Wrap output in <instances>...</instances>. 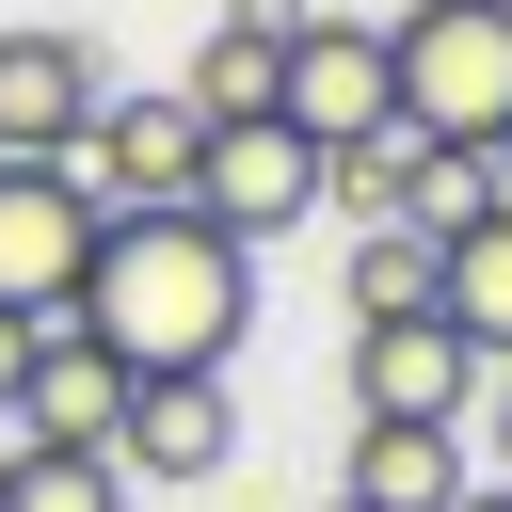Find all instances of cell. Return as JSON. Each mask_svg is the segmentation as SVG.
I'll return each mask as SVG.
<instances>
[{
	"mask_svg": "<svg viewBox=\"0 0 512 512\" xmlns=\"http://www.w3.org/2000/svg\"><path fill=\"white\" fill-rule=\"evenodd\" d=\"M64 320H80L128 384H144V368H224V352L256 336V240H224L192 192H176V208H112Z\"/></svg>",
	"mask_w": 512,
	"mask_h": 512,
	"instance_id": "obj_1",
	"label": "cell"
},
{
	"mask_svg": "<svg viewBox=\"0 0 512 512\" xmlns=\"http://www.w3.org/2000/svg\"><path fill=\"white\" fill-rule=\"evenodd\" d=\"M384 80L416 144H496L512 128V0H400L384 16Z\"/></svg>",
	"mask_w": 512,
	"mask_h": 512,
	"instance_id": "obj_2",
	"label": "cell"
},
{
	"mask_svg": "<svg viewBox=\"0 0 512 512\" xmlns=\"http://www.w3.org/2000/svg\"><path fill=\"white\" fill-rule=\"evenodd\" d=\"M224 464H240L224 368H144V384L112 400V480H128V496H208Z\"/></svg>",
	"mask_w": 512,
	"mask_h": 512,
	"instance_id": "obj_3",
	"label": "cell"
},
{
	"mask_svg": "<svg viewBox=\"0 0 512 512\" xmlns=\"http://www.w3.org/2000/svg\"><path fill=\"white\" fill-rule=\"evenodd\" d=\"M192 208L224 224V240H288V224H320V144L288 128V112H224L208 144H192Z\"/></svg>",
	"mask_w": 512,
	"mask_h": 512,
	"instance_id": "obj_4",
	"label": "cell"
},
{
	"mask_svg": "<svg viewBox=\"0 0 512 512\" xmlns=\"http://www.w3.org/2000/svg\"><path fill=\"white\" fill-rule=\"evenodd\" d=\"M192 144H208V112H192L176 80H160V96H144V80H112V96L80 112L64 176H80L96 208H176V192H192Z\"/></svg>",
	"mask_w": 512,
	"mask_h": 512,
	"instance_id": "obj_5",
	"label": "cell"
},
{
	"mask_svg": "<svg viewBox=\"0 0 512 512\" xmlns=\"http://www.w3.org/2000/svg\"><path fill=\"white\" fill-rule=\"evenodd\" d=\"M96 224H112V208H96L64 160H0V304H16V320H64Z\"/></svg>",
	"mask_w": 512,
	"mask_h": 512,
	"instance_id": "obj_6",
	"label": "cell"
},
{
	"mask_svg": "<svg viewBox=\"0 0 512 512\" xmlns=\"http://www.w3.org/2000/svg\"><path fill=\"white\" fill-rule=\"evenodd\" d=\"M96 96H112V48L80 16H16L0 32V160H64Z\"/></svg>",
	"mask_w": 512,
	"mask_h": 512,
	"instance_id": "obj_7",
	"label": "cell"
},
{
	"mask_svg": "<svg viewBox=\"0 0 512 512\" xmlns=\"http://www.w3.org/2000/svg\"><path fill=\"white\" fill-rule=\"evenodd\" d=\"M272 112H288L304 144H368V128H400L384 16H304V32H288V80H272Z\"/></svg>",
	"mask_w": 512,
	"mask_h": 512,
	"instance_id": "obj_8",
	"label": "cell"
},
{
	"mask_svg": "<svg viewBox=\"0 0 512 512\" xmlns=\"http://www.w3.org/2000/svg\"><path fill=\"white\" fill-rule=\"evenodd\" d=\"M112 400H128V368H112V352H96L80 320H32L0 432H16V448H112Z\"/></svg>",
	"mask_w": 512,
	"mask_h": 512,
	"instance_id": "obj_9",
	"label": "cell"
},
{
	"mask_svg": "<svg viewBox=\"0 0 512 512\" xmlns=\"http://www.w3.org/2000/svg\"><path fill=\"white\" fill-rule=\"evenodd\" d=\"M480 400V352L416 304V320H352V416H464Z\"/></svg>",
	"mask_w": 512,
	"mask_h": 512,
	"instance_id": "obj_10",
	"label": "cell"
},
{
	"mask_svg": "<svg viewBox=\"0 0 512 512\" xmlns=\"http://www.w3.org/2000/svg\"><path fill=\"white\" fill-rule=\"evenodd\" d=\"M352 512H448L464 496V416H352Z\"/></svg>",
	"mask_w": 512,
	"mask_h": 512,
	"instance_id": "obj_11",
	"label": "cell"
},
{
	"mask_svg": "<svg viewBox=\"0 0 512 512\" xmlns=\"http://www.w3.org/2000/svg\"><path fill=\"white\" fill-rule=\"evenodd\" d=\"M288 32H304V0H224L208 32H192V112L224 128V112H272V80H288Z\"/></svg>",
	"mask_w": 512,
	"mask_h": 512,
	"instance_id": "obj_12",
	"label": "cell"
},
{
	"mask_svg": "<svg viewBox=\"0 0 512 512\" xmlns=\"http://www.w3.org/2000/svg\"><path fill=\"white\" fill-rule=\"evenodd\" d=\"M432 320H448L480 368H512V208H480V224L432 256Z\"/></svg>",
	"mask_w": 512,
	"mask_h": 512,
	"instance_id": "obj_13",
	"label": "cell"
},
{
	"mask_svg": "<svg viewBox=\"0 0 512 512\" xmlns=\"http://www.w3.org/2000/svg\"><path fill=\"white\" fill-rule=\"evenodd\" d=\"M480 208H512L496 144H416V176H400V224H416V240H464Z\"/></svg>",
	"mask_w": 512,
	"mask_h": 512,
	"instance_id": "obj_14",
	"label": "cell"
},
{
	"mask_svg": "<svg viewBox=\"0 0 512 512\" xmlns=\"http://www.w3.org/2000/svg\"><path fill=\"white\" fill-rule=\"evenodd\" d=\"M432 256H448V240H416V224H352L336 304H352V320H416V304H432Z\"/></svg>",
	"mask_w": 512,
	"mask_h": 512,
	"instance_id": "obj_15",
	"label": "cell"
},
{
	"mask_svg": "<svg viewBox=\"0 0 512 512\" xmlns=\"http://www.w3.org/2000/svg\"><path fill=\"white\" fill-rule=\"evenodd\" d=\"M400 176H416V128H368V144H320V208H352V224H400Z\"/></svg>",
	"mask_w": 512,
	"mask_h": 512,
	"instance_id": "obj_16",
	"label": "cell"
},
{
	"mask_svg": "<svg viewBox=\"0 0 512 512\" xmlns=\"http://www.w3.org/2000/svg\"><path fill=\"white\" fill-rule=\"evenodd\" d=\"M0 512H128V480H112V448H16Z\"/></svg>",
	"mask_w": 512,
	"mask_h": 512,
	"instance_id": "obj_17",
	"label": "cell"
},
{
	"mask_svg": "<svg viewBox=\"0 0 512 512\" xmlns=\"http://www.w3.org/2000/svg\"><path fill=\"white\" fill-rule=\"evenodd\" d=\"M480 416H496V480H512V368H480Z\"/></svg>",
	"mask_w": 512,
	"mask_h": 512,
	"instance_id": "obj_18",
	"label": "cell"
},
{
	"mask_svg": "<svg viewBox=\"0 0 512 512\" xmlns=\"http://www.w3.org/2000/svg\"><path fill=\"white\" fill-rule=\"evenodd\" d=\"M16 352H32V320H16V304H0V400H16Z\"/></svg>",
	"mask_w": 512,
	"mask_h": 512,
	"instance_id": "obj_19",
	"label": "cell"
},
{
	"mask_svg": "<svg viewBox=\"0 0 512 512\" xmlns=\"http://www.w3.org/2000/svg\"><path fill=\"white\" fill-rule=\"evenodd\" d=\"M448 512H512V480H464V496H448Z\"/></svg>",
	"mask_w": 512,
	"mask_h": 512,
	"instance_id": "obj_20",
	"label": "cell"
},
{
	"mask_svg": "<svg viewBox=\"0 0 512 512\" xmlns=\"http://www.w3.org/2000/svg\"><path fill=\"white\" fill-rule=\"evenodd\" d=\"M0 480H16V432H0Z\"/></svg>",
	"mask_w": 512,
	"mask_h": 512,
	"instance_id": "obj_21",
	"label": "cell"
},
{
	"mask_svg": "<svg viewBox=\"0 0 512 512\" xmlns=\"http://www.w3.org/2000/svg\"><path fill=\"white\" fill-rule=\"evenodd\" d=\"M496 176H512V128H496Z\"/></svg>",
	"mask_w": 512,
	"mask_h": 512,
	"instance_id": "obj_22",
	"label": "cell"
},
{
	"mask_svg": "<svg viewBox=\"0 0 512 512\" xmlns=\"http://www.w3.org/2000/svg\"><path fill=\"white\" fill-rule=\"evenodd\" d=\"M320 512H352V496H320Z\"/></svg>",
	"mask_w": 512,
	"mask_h": 512,
	"instance_id": "obj_23",
	"label": "cell"
}]
</instances>
